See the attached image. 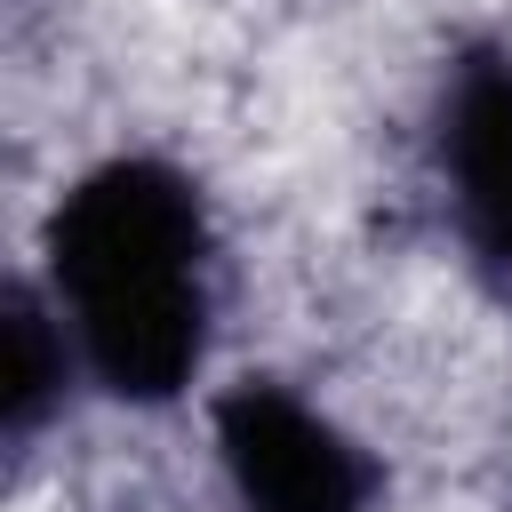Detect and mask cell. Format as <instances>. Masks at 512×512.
I'll use <instances>...</instances> for the list:
<instances>
[{
    "mask_svg": "<svg viewBox=\"0 0 512 512\" xmlns=\"http://www.w3.org/2000/svg\"><path fill=\"white\" fill-rule=\"evenodd\" d=\"M48 280L104 392L176 400L208 352V208L168 160L88 168L48 232Z\"/></svg>",
    "mask_w": 512,
    "mask_h": 512,
    "instance_id": "obj_1",
    "label": "cell"
},
{
    "mask_svg": "<svg viewBox=\"0 0 512 512\" xmlns=\"http://www.w3.org/2000/svg\"><path fill=\"white\" fill-rule=\"evenodd\" d=\"M216 448L240 512H368L376 464L288 384H232L216 400Z\"/></svg>",
    "mask_w": 512,
    "mask_h": 512,
    "instance_id": "obj_2",
    "label": "cell"
},
{
    "mask_svg": "<svg viewBox=\"0 0 512 512\" xmlns=\"http://www.w3.org/2000/svg\"><path fill=\"white\" fill-rule=\"evenodd\" d=\"M440 184L472 264L512 296V48L472 40L440 80Z\"/></svg>",
    "mask_w": 512,
    "mask_h": 512,
    "instance_id": "obj_3",
    "label": "cell"
},
{
    "mask_svg": "<svg viewBox=\"0 0 512 512\" xmlns=\"http://www.w3.org/2000/svg\"><path fill=\"white\" fill-rule=\"evenodd\" d=\"M64 328L16 280H0V440H24L64 400Z\"/></svg>",
    "mask_w": 512,
    "mask_h": 512,
    "instance_id": "obj_4",
    "label": "cell"
}]
</instances>
